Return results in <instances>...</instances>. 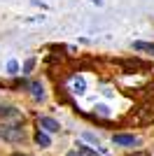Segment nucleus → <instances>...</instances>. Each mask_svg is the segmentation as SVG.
Listing matches in <instances>:
<instances>
[{"instance_id":"1","label":"nucleus","mask_w":154,"mask_h":156,"mask_svg":"<svg viewBox=\"0 0 154 156\" xmlns=\"http://www.w3.org/2000/svg\"><path fill=\"white\" fill-rule=\"evenodd\" d=\"M0 137L5 142H24L26 140V130L21 128V124H7L0 128Z\"/></svg>"},{"instance_id":"2","label":"nucleus","mask_w":154,"mask_h":156,"mask_svg":"<svg viewBox=\"0 0 154 156\" xmlns=\"http://www.w3.org/2000/svg\"><path fill=\"white\" fill-rule=\"evenodd\" d=\"M0 119L7 124H24V112L14 105H2L0 107Z\"/></svg>"},{"instance_id":"3","label":"nucleus","mask_w":154,"mask_h":156,"mask_svg":"<svg viewBox=\"0 0 154 156\" xmlns=\"http://www.w3.org/2000/svg\"><path fill=\"white\" fill-rule=\"evenodd\" d=\"M38 126L42 130H47V133H58V130H61V124H58L56 119H51V117H40Z\"/></svg>"},{"instance_id":"4","label":"nucleus","mask_w":154,"mask_h":156,"mask_svg":"<svg viewBox=\"0 0 154 156\" xmlns=\"http://www.w3.org/2000/svg\"><path fill=\"white\" fill-rule=\"evenodd\" d=\"M112 140H115V144H122V147H133V144H140V137H138V135H126V133H117Z\"/></svg>"},{"instance_id":"5","label":"nucleus","mask_w":154,"mask_h":156,"mask_svg":"<svg viewBox=\"0 0 154 156\" xmlns=\"http://www.w3.org/2000/svg\"><path fill=\"white\" fill-rule=\"evenodd\" d=\"M84 91H86V82H84V77H75V79H72V93L82 96Z\"/></svg>"},{"instance_id":"6","label":"nucleus","mask_w":154,"mask_h":156,"mask_svg":"<svg viewBox=\"0 0 154 156\" xmlns=\"http://www.w3.org/2000/svg\"><path fill=\"white\" fill-rule=\"evenodd\" d=\"M133 49L135 51H147L154 56V42H133Z\"/></svg>"},{"instance_id":"7","label":"nucleus","mask_w":154,"mask_h":156,"mask_svg":"<svg viewBox=\"0 0 154 156\" xmlns=\"http://www.w3.org/2000/svg\"><path fill=\"white\" fill-rule=\"evenodd\" d=\"M28 89H31L33 98H38V100H42V98H45V91H42V84H40V82H31V84H28Z\"/></svg>"},{"instance_id":"8","label":"nucleus","mask_w":154,"mask_h":156,"mask_svg":"<svg viewBox=\"0 0 154 156\" xmlns=\"http://www.w3.org/2000/svg\"><path fill=\"white\" fill-rule=\"evenodd\" d=\"M75 147H77V151H79L82 156H101V154H98L96 149H91L89 144H84V142H77Z\"/></svg>"},{"instance_id":"9","label":"nucleus","mask_w":154,"mask_h":156,"mask_svg":"<svg viewBox=\"0 0 154 156\" xmlns=\"http://www.w3.org/2000/svg\"><path fill=\"white\" fill-rule=\"evenodd\" d=\"M35 142H38L40 147H49L51 140H49V135H47V130H38V135H35Z\"/></svg>"},{"instance_id":"10","label":"nucleus","mask_w":154,"mask_h":156,"mask_svg":"<svg viewBox=\"0 0 154 156\" xmlns=\"http://www.w3.org/2000/svg\"><path fill=\"white\" fill-rule=\"evenodd\" d=\"M96 112H98V114H103V117H108V114H110V110L105 107V105H96Z\"/></svg>"},{"instance_id":"11","label":"nucleus","mask_w":154,"mask_h":156,"mask_svg":"<svg viewBox=\"0 0 154 156\" xmlns=\"http://www.w3.org/2000/svg\"><path fill=\"white\" fill-rule=\"evenodd\" d=\"M33 65H35V58H28V61H26V65H24V72H31Z\"/></svg>"},{"instance_id":"12","label":"nucleus","mask_w":154,"mask_h":156,"mask_svg":"<svg viewBox=\"0 0 154 156\" xmlns=\"http://www.w3.org/2000/svg\"><path fill=\"white\" fill-rule=\"evenodd\" d=\"M7 70H9V72H16V70H19L16 61H9V63H7Z\"/></svg>"},{"instance_id":"13","label":"nucleus","mask_w":154,"mask_h":156,"mask_svg":"<svg viewBox=\"0 0 154 156\" xmlns=\"http://www.w3.org/2000/svg\"><path fill=\"white\" fill-rule=\"evenodd\" d=\"M128 156H152L149 151H133V154H128Z\"/></svg>"},{"instance_id":"14","label":"nucleus","mask_w":154,"mask_h":156,"mask_svg":"<svg viewBox=\"0 0 154 156\" xmlns=\"http://www.w3.org/2000/svg\"><path fill=\"white\" fill-rule=\"evenodd\" d=\"M65 156H82V154H79V151L75 149V151H68V154H65Z\"/></svg>"},{"instance_id":"15","label":"nucleus","mask_w":154,"mask_h":156,"mask_svg":"<svg viewBox=\"0 0 154 156\" xmlns=\"http://www.w3.org/2000/svg\"><path fill=\"white\" fill-rule=\"evenodd\" d=\"M12 156H28V154H19V151H16V154H12Z\"/></svg>"}]
</instances>
